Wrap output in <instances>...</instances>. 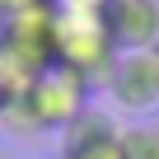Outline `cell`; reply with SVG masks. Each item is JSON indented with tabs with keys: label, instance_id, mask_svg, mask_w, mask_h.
I'll use <instances>...</instances> for the list:
<instances>
[{
	"label": "cell",
	"instance_id": "obj_1",
	"mask_svg": "<svg viewBox=\"0 0 159 159\" xmlns=\"http://www.w3.org/2000/svg\"><path fill=\"white\" fill-rule=\"evenodd\" d=\"M52 61L84 75L89 84H103L112 61H117V47L103 28V19L94 14H56L52 24Z\"/></svg>",
	"mask_w": 159,
	"mask_h": 159
},
{
	"label": "cell",
	"instance_id": "obj_2",
	"mask_svg": "<svg viewBox=\"0 0 159 159\" xmlns=\"http://www.w3.org/2000/svg\"><path fill=\"white\" fill-rule=\"evenodd\" d=\"M103 94L112 103V112H122L126 122H150L159 117V56L154 52H117Z\"/></svg>",
	"mask_w": 159,
	"mask_h": 159
},
{
	"label": "cell",
	"instance_id": "obj_3",
	"mask_svg": "<svg viewBox=\"0 0 159 159\" xmlns=\"http://www.w3.org/2000/svg\"><path fill=\"white\" fill-rule=\"evenodd\" d=\"M89 80L84 75H75V70H66V66H47L38 80H33V89L24 94V103H28V112H33V122H38V131H61L66 122H75L80 112L89 108Z\"/></svg>",
	"mask_w": 159,
	"mask_h": 159
},
{
	"label": "cell",
	"instance_id": "obj_4",
	"mask_svg": "<svg viewBox=\"0 0 159 159\" xmlns=\"http://www.w3.org/2000/svg\"><path fill=\"white\" fill-rule=\"evenodd\" d=\"M103 28L117 52H154L159 42V0H108Z\"/></svg>",
	"mask_w": 159,
	"mask_h": 159
},
{
	"label": "cell",
	"instance_id": "obj_5",
	"mask_svg": "<svg viewBox=\"0 0 159 159\" xmlns=\"http://www.w3.org/2000/svg\"><path fill=\"white\" fill-rule=\"evenodd\" d=\"M122 159H159V122H126L122 126Z\"/></svg>",
	"mask_w": 159,
	"mask_h": 159
},
{
	"label": "cell",
	"instance_id": "obj_6",
	"mask_svg": "<svg viewBox=\"0 0 159 159\" xmlns=\"http://www.w3.org/2000/svg\"><path fill=\"white\" fill-rule=\"evenodd\" d=\"M56 159H122V136L103 140V145H89V150H56Z\"/></svg>",
	"mask_w": 159,
	"mask_h": 159
},
{
	"label": "cell",
	"instance_id": "obj_7",
	"mask_svg": "<svg viewBox=\"0 0 159 159\" xmlns=\"http://www.w3.org/2000/svg\"><path fill=\"white\" fill-rule=\"evenodd\" d=\"M52 10H56V14H94V19H103L108 0H56Z\"/></svg>",
	"mask_w": 159,
	"mask_h": 159
},
{
	"label": "cell",
	"instance_id": "obj_8",
	"mask_svg": "<svg viewBox=\"0 0 159 159\" xmlns=\"http://www.w3.org/2000/svg\"><path fill=\"white\" fill-rule=\"evenodd\" d=\"M10 10H14V0H0V28H5V19H10Z\"/></svg>",
	"mask_w": 159,
	"mask_h": 159
},
{
	"label": "cell",
	"instance_id": "obj_9",
	"mask_svg": "<svg viewBox=\"0 0 159 159\" xmlns=\"http://www.w3.org/2000/svg\"><path fill=\"white\" fill-rule=\"evenodd\" d=\"M14 5H19V0H14ZM38 5H56V0H38Z\"/></svg>",
	"mask_w": 159,
	"mask_h": 159
},
{
	"label": "cell",
	"instance_id": "obj_10",
	"mask_svg": "<svg viewBox=\"0 0 159 159\" xmlns=\"http://www.w3.org/2000/svg\"><path fill=\"white\" fill-rule=\"evenodd\" d=\"M154 56H159V42H154Z\"/></svg>",
	"mask_w": 159,
	"mask_h": 159
},
{
	"label": "cell",
	"instance_id": "obj_11",
	"mask_svg": "<svg viewBox=\"0 0 159 159\" xmlns=\"http://www.w3.org/2000/svg\"><path fill=\"white\" fill-rule=\"evenodd\" d=\"M154 122H159V117H154Z\"/></svg>",
	"mask_w": 159,
	"mask_h": 159
}]
</instances>
